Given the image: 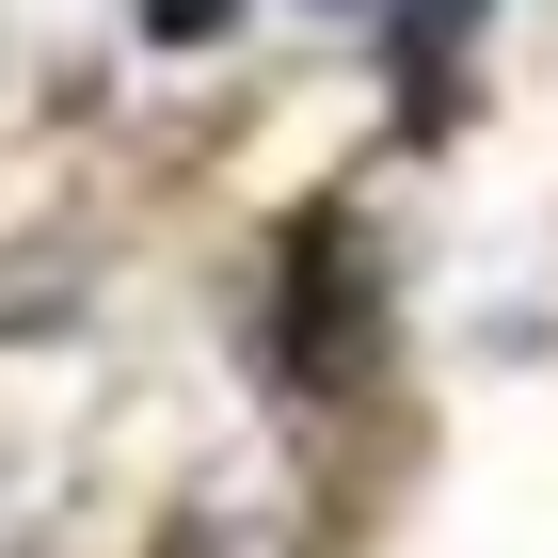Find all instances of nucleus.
<instances>
[{
  "instance_id": "1",
  "label": "nucleus",
  "mask_w": 558,
  "mask_h": 558,
  "mask_svg": "<svg viewBox=\"0 0 558 558\" xmlns=\"http://www.w3.org/2000/svg\"><path fill=\"white\" fill-rule=\"evenodd\" d=\"M144 16H192V33H208V16H223V0H144Z\"/></svg>"
}]
</instances>
